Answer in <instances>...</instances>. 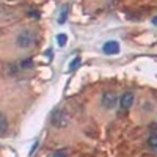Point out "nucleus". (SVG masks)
<instances>
[{
    "label": "nucleus",
    "instance_id": "f257e3e1",
    "mask_svg": "<svg viewBox=\"0 0 157 157\" xmlns=\"http://www.w3.org/2000/svg\"><path fill=\"white\" fill-rule=\"evenodd\" d=\"M35 41H36V38H35V35L32 33V32H22L17 38H16V43H17V46L19 47H30V46H33L35 44Z\"/></svg>",
    "mask_w": 157,
    "mask_h": 157
},
{
    "label": "nucleus",
    "instance_id": "f03ea898",
    "mask_svg": "<svg viewBox=\"0 0 157 157\" xmlns=\"http://www.w3.org/2000/svg\"><path fill=\"white\" fill-rule=\"evenodd\" d=\"M102 104L105 109H113L116 105V94L113 91H105L102 94Z\"/></svg>",
    "mask_w": 157,
    "mask_h": 157
},
{
    "label": "nucleus",
    "instance_id": "7ed1b4c3",
    "mask_svg": "<svg viewBox=\"0 0 157 157\" xmlns=\"http://www.w3.org/2000/svg\"><path fill=\"white\" fill-rule=\"evenodd\" d=\"M104 54L105 55H115V54H120V44L118 41H107L102 47Z\"/></svg>",
    "mask_w": 157,
    "mask_h": 157
},
{
    "label": "nucleus",
    "instance_id": "20e7f679",
    "mask_svg": "<svg viewBox=\"0 0 157 157\" xmlns=\"http://www.w3.org/2000/svg\"><path fill=\"white\" fill-rule=\"evenodd\" d=\"M64 113L61 112H55L54 116H52V123H54L57 127H61V126H66L68 124V118H63Z\"/></svg>",
    "mask_w": 157,
    "mask_h": 157
},
{
    "label": "nucleus",
    "instance_id": "39448f33",
    "mask_svg": "<svg viewBox=\"0 0 157 157\" xmlns=\"http://www.w3.org/2000/svg\"><path fill=\"white\" fill-rule=\"evenodd\" d=\"M120 104H121V107H123V109H129V107L134 104V94H132V93H126V94H123Z\"/></svg>",
    "mask_w": 157,
    "mask_h": 157
},
{
    "label": "nucleus",
    "instance_id": "423d86ee",
    "mask_svg": "<svg viewBox=\"0 0 157 157\" xmlns=\"http://www.w3.org/2000/svg\"><path fill=\"white\" fill-rule=\"evenodd\" d=\"M6 130H8V120L5 115L0 113V135H5Z\"/></svg>",
    "mask_w": 157,
    "mask_h": 157
},
{
    "label": "nucleus",
    "instance_id": "0eeeda50",
    "mask_svg": "<svg viewBox=\"0 0 157 157\" xmlns=\"http://www.w3.org/2000/svg\"><path fill=\"white\" fill-rule=\"evenodd\" d=\"M148 145H149L152 149L157 151V134H152V135L148 138Z\"/></svg>",
    "mask_w": 157,
    "mask_h": 157
},
{
    "label": "nucleus",
    "instance_id": "6e6552de",
    "mask_svg": "<svg viewBox=\"0 0 157 157\" xmlns=\"http://www.w3.org/2000/svg\"><path fill=\"white\" fill-rule=\"evenodd\" d=\"M66 19H68V6H64L61 10L60 17H58V24H64V22H66Z\"/></svg>",
    "mask_w": 157,
    "mask_h": 157
},
{
    "label": "nucleus",
    "instance_id": "1a4fd4ad",
    "mask_svg": "<svg viewBox=\"0 0 157 157\" xmlns=\"http://www.w3.org/2000/svg\"><path fill=\"white\" fill-rule=\"evenodd\" d=\"M57 41H58V46H61V47H63V46H66V43H68V36L60 33V35L57 36Z\"/></svg>",
    "mask_w": 157,
    "mask_h": 157
},
{
    "label": "nucleus",
    "instance_id": "9d476101",
    "mask_svg": "<svg viewBox=\"0 0 157 157\" xmlns=\"http://www.w3.org/2000/svg\"><path fill=\"white\" fill-rule=\"evenodd\" d=\"M32 66H33V61H32L30 58H27V60H22V61H21V68H24V69H25V68L29 69V68H32Z\"/></svg>",
    "mask_w": 157,
    "mask_h": 157
},
{
    "label": "nucleus",
    "instance_id": "9b49d317",
    "mask_svg": "<svg viewBox=\"0 0 157 157\" xmlns=\"http://www.w3.org/2000/svg\"><path fill=\"white\" fill-rule=\"evenodd\" d=\"M78 64H80V57H77L75 60L71 61V64H69V71H74L75 68H78Z\"/></svg>",
    "mask_w": 157,
    "mask_h": 157
},
{
    "label": "nucleus",
    "instance_id": "f8f14e48",
    "mask_svg": "<svg viewBox=\"0 0 157 157\" xmlns=\"http://www.w3.org/2000/svg\"><path fill=\"white\" fill-rule=\"evenodd\" d=\"M52 157H68V151H66V149H60V151H55Z\"/></svg>",
    "mask_w": 157,
    "mask_h": 157
},
{
    "label": "nucleus",
    "instance_id": "ddd939ff",
    "mask_svg": "<svg viewBox=\"0 0 157 157\" xmlns=\"http://www.w3.org/2000/svg\"><path fill=\"white\" fill-rule=\"evenodd\" d=\"M38 145H39V143H38V141H35V145H33V148L30 149V154H29V157H32V155L35 154V151H36V148H38Z\"/></svg>",
    "mask_w": 157,
    "mask_h": 157
},
{
    "label": "nucleus",
    "instance_id": "4468645a",
    "mask_svg": "<svg viewBox=\"0 0 157 157\" xmlns=\"http://www.w3.org/2000/svg\"><path fill=\"white\" fill-rule=\"evenodd\" d=\"M46 57H49V58L52 60V57H54V50H52V49H47V50H46Z\"/></svg>",
    "mask_w": 157,
    "mask_h": 157
},
{
    "label": "nucleus",
    "instance_id": "2eb2a0df",
    "mask_svg": "<svg viewBox=\"0 0 157 157\" xmlns=\"http://www.w3.org/2000/svg\"><path fill=\"white\" fill-rule=\"evenodd\" d=\"M29 14H30L32 17H35V19L39 17V13H38V11H29Z\"/></svg>",
    "mask_w": 157,
    "mask_h": 157
},
{
    "label": "nucleus",
    "instance_id": "dca6fc26",
    "mask_svg": "<svg viewBox=\"0 0 157 157\" xmlns=\"http://www.w3.org/2000/svg\"><path fill=\"white\" fill-rule=\"evenodd\" d=\"M152 24H154V25H157V16H154V17H152Z\"/></svg>",
    "mask_w": 157,
    "mask_h": 157
}]
</instances>
